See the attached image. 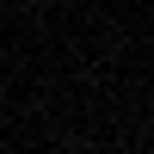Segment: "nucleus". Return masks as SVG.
Wrapping results in <instances>:
<instances>
[]
</instances>
